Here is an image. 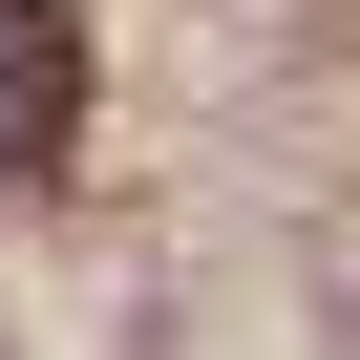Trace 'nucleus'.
Segmentation results:
<instances>
[{
	"instance_id": "f257e3e1",
	"label": "nucleus",
	"mask_w": 360,
	"mask_h": 360,
	"mask_svg": "<svg viewBox=\"0 0 360 360\" xmlns=\"http://www.w3.org/2000/svg\"><path fill=\"white\" fill-rule=\"evenodd\" d=\"M64 148H85V22L0 0V169H64Z\"/></svg>"
}]
</instances>
